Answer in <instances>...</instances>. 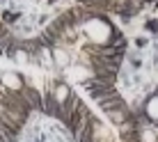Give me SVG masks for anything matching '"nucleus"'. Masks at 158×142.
<instances>
[{
	"mask_svg": "<svg viewBox=\"0 0 158 142\" xmlns=\"http://www.w3.org/2000/svg\"><path fill=\"white\" fill-rule=\"evenodd\" d=\"M126 48L112 16L80 5L64 9L19 46L35 108L76 142H138L135 108L117 90Z\"/></svg>",
	"mask_w": 158,
	"mask_h": 142,
	"instance_id": "1",
	"label": "nucleus"
},
{
	"mask_svg": "<svg viewBox=\"0 0 158 142\" xmlns=\"http://www.w3.org/2000/svg\"><path fill=\"white\" fill-rule=\"evenodd\" d=\"M138 142H158V87L151 90L135 108Z\"/></svg>",
	"mask_w": 158,
	"mask_h": 142,
	"instance_id": "2",
	"label": "nucleus"
},
{
	"mask_svg": "<svg viewBox=\"0 0 158 142\" xmlns=\"http://www.w3.org/2000/svg\"><path fill=\"white\" fill-rule=\"evenodd\" d=\"M151 2L154 0H76V5L80 7L94 9L106 16H117V19H133Z\"/></svg>",
	"mask_w": 158,
	"mask_h": 142,
	"instance_id": "3",
	"label": "nucleus"
}]
</instances>
